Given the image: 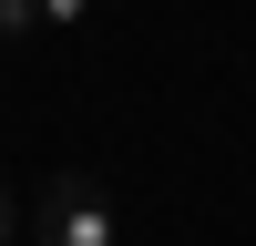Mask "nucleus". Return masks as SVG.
<instances>
[{"label": "nucleus", "mask_w": 256, "mask_h": 246, "mask_svg": "<svg viewBox=\"0 0 256 246\" xmlns=\"http://www.w3.org/2000/svg\"><path fill=\"white\" fill-rule=\"evenodd\" d=\"M31 226H41V246H123L113 195H102L92 174H52V184L31 195Z\"/></svg>", "instance_id": "f257e3e1"}, {"label": "nucleus", "mask_w": 256, "mask_h": 246, "mask_svg": "<svg viewBox=\"0 0 256 246\" xmlns=\"http://www.w3.org/2000/svg\"><path fill=\"white\" fill-rule=\"evenodd\" d=\"M20 31H41V0H0V41H20Z\"/></svg>", "instance_id": "f03ea898"}, {"label": "nucleus", "mask_w": 256, "mask_h": 246, "mask_svg": "<svg viewBox=\"0 0 256 246\" xmlns=\"http://www.w3.org/2000/svg\"><path fill=\"white\" fill-rule=\"evenodd\" d=\"M0 246H10V195H0Z\"/></svg>", "instance_id": "7ed1b4c3"}, {"label": "nucleus", "mask_w": 256, "mask_h": 246, "mask_svg": "<svg viewBox=\"0 0 256 246\" xmlns=\"http://www.w3.org/2000/svg\"><path fill=\"white\" fill-rule=\"evenodd\" d=\"M31 246H41V236H31Z\"/></svg>", "instance_id": "20e7f679"}]
</instances>
